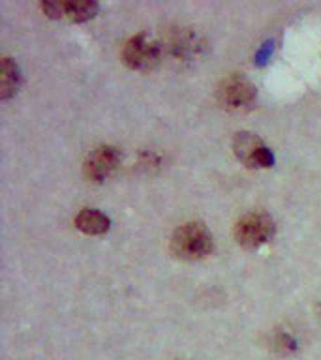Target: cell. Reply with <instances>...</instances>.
Listing matches in <instances>:
<instances>
[{"label": "cell", "instance_id": "cell-1", "mask_svg": "<svg viewBox=\"0 0 321 360\" xmlns=\"http://www.w3.org/2000/svg\"><path fill=\"white\" fill-rule=\"evenodd\" d=\"M171 252L184 261L203 259L213 252V235L205 225L197 221L180 225L171 236Z\"/></svg>", "mask_w": 321, "mask_h": 360}, {"label": "cell", "instance_id": "cell-2", "mask_svg": "<svg viewBox=\"0 0 321 360\" xmlns=\"http://www.w3.org/2000/svg\"><path fill=\"white\" fill-rule=\"evenodd\" d=\"M272 235H275V221L265 212L244 214L235 225V240L248 250L263 246L272 238Z\"/></svg>", "mask_w": 321, "mask_h": 360}, {"label": "cell", "instance_id": "cell-3", "mask_svg": "<svg viewBox=\"0 0 321 360\" xmlns=\"http://www.w3.org/2000/svg\"><path fill=\"white\" fill-rule=\"evenodd\" d=\"M160 44L146 34H137L126 41L122 49L124 64L132 70H151L160 60Z\"/></svg>", "mask_w": 321, "mask_h": 360}, {"label": "cell", "instance_id": "cell-4", "mask_svg": "<svg viewBox=\"0 0 321 360\" xmlns=\"http://www.w3.org/2000/svg\"><path fill=\"white\" fill-rule=\"evenodd\" d=\"M233 150L237 158L242 163H246L248 167L267 169L275 165V154L256 134H248V131L237 134L233 141Z\"/></svg>", "mask_w": 321, "mask_h": 360}, {"label": "cell", "instance_id": "cell-5", "mask_svg": "<svg viewBox=\"0 0 321 360\" xmlns=\"http://www.w3.org/2000/svg\"><path fill=\"white\" fill-rule=\"evenodd\" d=\"M216 96L224 107L242 109V107L252 105L256 96H258V90L250 79L242 77V75H229L220 83Z\"/></svg>", "mask_w": 321, "mask_h": 360}, {"label": "cell", "instance_id": "cell-6", "mask_svg": "<svg viewBox=\"0 0 321 360\" xmlns=\"http://www.w3.org/2000/svg\"><path fill=\"white\" fill-rule=\"evenodd\" d=\"M120 163V154L115 146L101 145L90 152L84 162V174L92 182H103L117 171Z\"/></svg>", "mask_w": 321, "mask_h": 360}, {"label": "cell", "instance_id": "cell-7", "mask_svg": "<svg viewBox=\"0 0 321 360\" xmlns=\"http://www.w3.org/2000/svg\"><path fill=\"white\" fill-rule=\"evenodd\" d=\"M44 13L53 19H68V21L81 22L89 21L98 13V4L90 0H61V2H44L42 4Z\"/></svg>", "mask_w": 321, "mask_h": 360}, {"label": "cell", "instance_id": "cell-8", "mask_svg": "<svg viewBox=\"0 0 321 360\" xmlns=\"http://www.w3.org/2000/svg\"><path fill=\"white\" fill-rule=\"evenodd\" d=\"M75 227L83 231L87 235H103L111 227V219L107 218L106 214L94 208H83L81 212L75 216Z\"/></svg>", "mask_w": 321, "mask_h": 360}, {"label": "cell", "instance_id": "cell-9", "mask_svg": "<svg viewBox=\"0 0 321 360\" xmlns=\"http://www.w3.org/2000/svg\"><path fill=\"white\" fill-rule=\"evenodd\" d=\"M19 86H21V70L11 58H4L0 70V98L10 100Z\"/></svg>", "mask_w": 321, "mask_h": 360}, {"label": "cell", "instance_id": "cell-10", "mask_svg": "<svg viewBox=\"0 0 321 360\" xmlns=\"http://www.w3.org/2000/svg\"><path fill=\"white\" fill-rule=\"evenodd\" d=\"M275 347L278 349L282 354H289L291 351H295L297 342H295L289 334H286V332H280V334H276L275 338Z\"/></svg>", "mask_w": 321, "mask_h": 360}]
</instances>
